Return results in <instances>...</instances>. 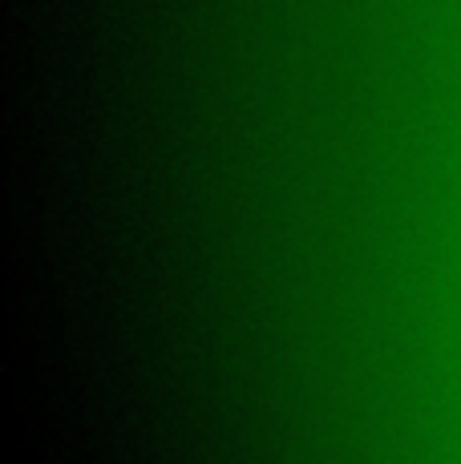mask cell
Segmentation results:
<instances>
[]
</instances>
